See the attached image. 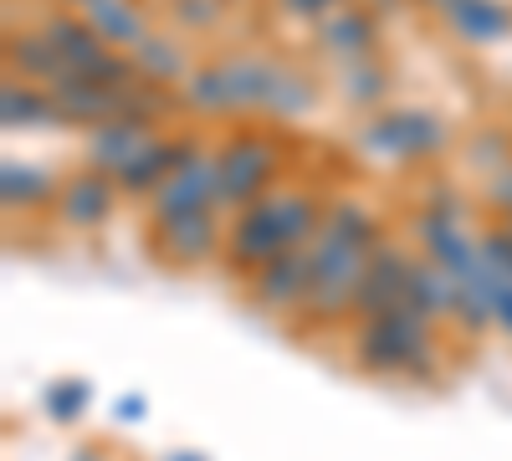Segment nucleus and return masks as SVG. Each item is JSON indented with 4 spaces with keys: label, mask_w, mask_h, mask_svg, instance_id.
<instances>
[{
    "label": "nucleus",
    "mask_w": 512,
    "mask_h": 461,
    "mask_svg": "<svg viewBox=\"0 0 512 461\" xmlns=\"http://www.w3.org/2000/svg\"><path fill=\"white\" fill-rule=\"evenodd\" d=\"M359 364L374 374H400V369H425L431 354V318L415 313L410 303H395L359 328Z\"/></svg>",
    "instance_id": "nucleus-1"
},
{
    "label": "nucleus",
    "mask_w": 512,
    "mask_h": 461,
    "mask_svg": "<svg viewBox=\"0 0 512 461\" xmlns=\"http://www.w3.org/2000/svg\"><path fill=\"white\" fill-rule=\"evenodd\" d=\"M282 251H292V241H287V226H282V211H277V195L241 205V216L226 231V262L236 272H256L272 257H282Z\"/></svg>",
    "instance_id": "nucleus-2"
},
{
    "label": "nucleus",
    "mask_w": 512,
    "mask_h": 461,
    "mask_svg": "<svg viewBox=\"0 0 512 461\" xmlns=\"http://www.w3.org/2000/svg\"><path fill=\"white\" fill-rule=\"evenodd\" d=\"M277 175V149L262 134H236L221 154H216V180H221V205H251L262 200L267 185Z\"/></svg>",
    "instance_id": "nucleus-3"
},
{
    "label": "nucleus",
    "mask_w": 512,
    "mask_h": 461,
    "mask_svg": "<svg viewBox=\"0 0 512 461\" xmlns=\"http://www.w3.org/2000/svg\"><path fill=\"white\" fill-rule=\"evenodd\" d=\"M210 205H221V180H216V154L180 149V164L169 170V180L154 190V221H175V216H200Z\"/></svg>",
    "instance_id": "nucleus-4"
},
{
    "label": "nucleus",
    "mask_w": 512,
    "mask_h": 461,
    "mask_svg": "<svg viewBox=\"0 0 512 461\" xmlns=\"http://www.w3.org/2000/svg\"><path fill=\"white\" fill-rule=\"evenodd\" d=\"M364 144L390 154V159H420V154H441L446 149V129L441 118L420 113V108H395V113H379L369 129H364Z\"/></svg>",
    "instance_id": "nucleus-5"
},
{
    "label": "nucleus",
    "mask_w": 512,
    "mask_h": 461,
    "mask_svg": "<svg viewBox=\"0 0 512 461\" xmlns=\"http://www.w3.org/2000/svg\"><path fill=\"white\" fill-rule=\"evenodd\" d=\"M308 282H313V262L308 246H292L282 257H272L267 267L251 272V303L267 313H292L308 303Z\"/></svg>",
    "instance_id": "nucleus-6"
},
{
    "label": "nucleus",
    "mask_w": 512,
    "mask_h": 461,
    "mask_svg": "<svg viewBox=\"0 0 512 461\" xmlns=\"http://www.w3.org/2000/svg\"><path fill=\"white\" fill-rule=\"evenodd\" d=\"M405 282H410V257H405V251L374 246V251H369V267H364V277H359V287H354V313L374 318V313H384V308L405 303Z\"/></svg>",
    "instance_id": "nucleus-7"
},
{
    "label": "nucleus",
    "mask_w": 512,
    "mask_h": 461,
    "mask_svg": "<svg viewBox=\"0 0 512 461\" xmlns=\"http://www.w3.org/2000/svg\"><path fill=\"white\" fill-rule=\"evenodd\" d=\"M154 246H159V257L175 262V267L205 262V257H216V246H221V221L210 216V211L159 221V226H154Z\"/></svg>",
    "instance_id": "nucleus-8"
},
{
    "label": "nucleus",
    "mask_w": 512,
    "mask_h": 461,
    "mask_svg": "<svg viewBox=\"0 0 512 461\" xmlns=\"http://www.w3.org/2000/svg\"><path fill=\"white\" fill-rule=\"evenodd\" d=\"M108 211H113V180H108L103 170H82V175H72V180L57 190V216H62L67 226H77V231L103 226Z\"/></svg>",
    "instance_id": "nucleus-9"
},
{
    "label": "nucleus",
    "mask_w": 512,
    "mask_h": 461,
    "mask_svg": "<svg viewBox=\"0 0 512 461\" xmlns=\"http://www.w3.org/2000/svg\"><path fill=\"white\" fill-rule=\"evenodd\" d=\"M149 123L139 118H108V123H93V139H88V164L103 175H118L128 159H134L144 144H149Z\"/></svg>",
    "instance_id": "nucleus-10"
},
{
    "label": "nucleus",
    "mask_w": 512,
    "mask_h": 461,
    "mask_svg": "<svg viewBox=\"0 0 512 461\" xmlns=\"http://www.w3.org/2000/svg\"><path fill=\"white\" fill-rule=\"evenodd\" d=\"M456 292H461V282H456L441 262H431V257L410 262L405 303H410L415 313H425V318H451V313H456Z\"/></svg>",
    "instance_id": "nucleus-11"
},
{
    "label": "nucleus",
    "mask_w": 512,
    "mask_h": 461,
    "mask_svg": "<svg viewBox=\"0 0 512 461\" xmlns=\"http://www.w3.org/2000/svg\"><path fill=\"white\" fill-rule=\"evenodd\" d=\"M441 16L451 21V31L461 41H502L512 31V6H502V0H446Z\"/></svg>",
    "instance_id": "nucleus-12"
},
{
    "label": "nucleus",
    "mask_w": 512,
    "mask_h": 461,
    "mask_svg": "<svg viewBox=\"0 0 512 461\" xmlns=\"http://www.w3.org/2000/svg\"><path fill=\"white\" fill-rule=\"evenodd\" d=\"M180 149H185V144L149 139V144H144V149H139L134 159H128L118 175H113V180H118V190H123V195H154V190L169 180V170L180 164Z\"/></svg>",
    "instance_id": "nucleus-13"
},
{
    "label": "nucleus",
    "mask_w": 512,
    "mask_h": 461,
    "mask_svg": "<svg viewBox=\"0 0 512 461\" xmlns=\"http://www.w3.org/2000/svg\"><path fill=\"white\" fill-rule=\"evenodd\" d=\"M318 36H323V47H328L338 62H359V57L374 52V21H369V11H354V6L323 16Z\"/></svg>",
    "instance_id": "nucleus-14"
},
{
    "label": "nucleus",
    "mask_w": 512,
    "mask_h": 461,
    "mask_svg": "<svg viewBox=\"0 0 512 461\" xmlns=\"http://www.w3.org/2000/svg\"><path fill=\"white\" fill-rule=\"evenodd\" d=\"M88 21L108 47H139V41L149 36L144 11L134 6V0H88Z\"/></svg>",
    "instance_id": "nucleus-15"
},
{
    "label": "nucleus",
    "mask_w": 512,
    "mask_h": 461,
    "mask_svg": "<svg viewBox=\"0 0 512 461\" xmlns=\"http://www.w3.org/2000/svg\"><path fill=\"white\" fill-rule=\"evenodd\" d=\"M185 103H190L195 113H236V88H231L226 62L190 72V77H185Z\"/></svg>",
    "instance_id": "nucleus-16"
},
{
    "label": "nucleus",
    "mask_w": 512,
    "mask_h": 461,
    "mask_svg": "<svg viewBox=\"0 0 512 461\" xmlns=\"http://www.w3.org/2000/svg\"><path fill=\"white\" fill-rule=\"evenodd\" d=\"M11 67H21V77H41V82H57L67 72L62 52L52 47L47 31H31V36H11Z\"/></svg>",
    "instance_id": "nucleus-17"
},
{
    "label": "nucleus",
    "mask_w": 512,
    "mask_h": 461,
    "mask_svg": "<svg viewBox=\"0 0 512 461\" xmlns=\"http://www.w3.org/2000/svg\"><path fill=\"white\" fill-rule=\"evenodd\" d=\"M134 67L149 77V82H175L185 77V52H180V41H169V36H144L139 47H134Z\"/></svg>",
    "instance_id": "nucleus-18"
},
{
    "label": "nucleus",
    "mask_w": 512,
    "mask_h": 461,
    "mask_svg": "<svg viewBox=\"0 0 512 461\" xmlns=\"http://www.w3.org/2000/svg\"><path fill=\"white\" fill-rule=\"evenodd\" d=\"M0 195H6V205H36V200H47L57 195V185L36 170V164H6V180H0Z\"/></svg>",
    "instance_id": "nucleus-19"
},
{
    "label": "nucleus",
    "mask_w": 512,
    "mask_h": 461,
    "mask_svg": "<svg viewBox=\"0 0 512 461\" xmlns=\"http://www.w3.org/2000/svg\"><path fill=\"white\" fill-rule=\"evenodd\" d=\"M47 113H52V98H41L36 88H26V82H6V93H0V118H6V129L41 123Z\"/></svg>",
    "instance_id": "nucleus-20"
},
{
    "label": "nucleus",
    "mask_w": 512,
    "mask_h": 461,
    "mask_svg": "<svg viewBox=\"0 0 512 461\" xmlns=\"http://www.w3.org/2000/svg\"><path fill=\"white\" fill-rule=\"evenodd\" d=\"M338 88H344L349 103H379V98H384V72H379L369 57L344 62V77H338Z\"/></svg>",
    "instance_id": "nucleus-21"
},
{
    "label": "nucleus",
    "mask_w": 512,
    "mask_h": 461,
    "mask_svg": "<svg viewBox=\"0 0 512 461\" xmlns=\"http://www.w3.org/2000/svg\"><path fill=\"white\" fill-rule=\"evenodd\" d=\"M313 108V88L297 72H282V82H277V98H272V108L267 113H277V118H297V113H308Z\"/></svg>",
    "instance_id": "nucleus-22"
},
{
    "label": "nucleus",
    "mask_w": 512,
    "mask_h": 461,
    "mask_svg": "<svg viewBox=\"0 0 512 461\" xmlns=\"http://www.w3.org/2000/svg\"><path fill=\"white\" fill-rule=\"evenodd\" d=\"M82 405H88V385H82V380L52 385V395H47V410H52V415H62V421H77Z\"/></svg>",
    "instance_id": "nucleus-23"
},
{
    "label": "nucleus",
    "mask_w": 512,
    "mask_h": 461,
    "mask_svg": "<svg viewBox=\"0 0 512 461\" xmlns=\"http://www.w3.org/2000/svg\"><path fill=\"white\" fill-rule=\"evenodd\" d=\"M482 251H487V262H492V267H502V272L512 277V226L487 231V236H482Z\"/></svg>",
    "instance_id": "nucleus-24"
},
{
    "label": "nucleus",
    "mask_w": 512,
    "mask_h": 461,
    "mask_svg": "<svg viewBox=\"0 0 512 461\" xmlns=\"http://www.w3.org/2000/svg\"><path fill=\"white\" fill-rule=\"evenodd\" d=\"M492 323L502 333H512V277L507 272H497V282H492Z\"/></svg>",
    "instance_id": "nucleus-25"
},
{
    "label": "nucleus",
    "mask_w": 512,
    "mask_h": 461,
    "mask_svg": "<svg viewBox=\"0 0 512 461\" xmlns=\"http://www.w3.org/2000/svg\"><path fill=\"white\" fill-rule=\"evenodd\" d=\"M487 195H492V205H497V211H502V216L512 221V164H507V170H497V175H492Z\"/></svg>",
    "instance_id": "nucleus-26"
},
{
    "label": "nucleus",
    "mask_w": 512,
    "mask_h": 461,
    "mask_svg": "<svg viewBox=\"0 0 512 461\" xmlns=\"http://www.w3.org/2000/svg\"><path fill=\"white\" fill-rule=\"evenodd\" d=\"M287 11H297V16H323L328 6H338V0H282Z\"/></svg>",
    "instance_id": "nucleus-27"
},
{
    "label": "nucleus",
    "mask_w": 512,
    "mask_h": 461,
    "mask_svg": "<svg viewBox=\"0 0 512 461\" xmlns=\"http://www.w3.org/2000/svg\"><path fill=\"white\" fill-rule=\"evenodd\" d=\"M175 461H200V456H175Z\"/></svg>",
    "instance_id": "nucleus-28"
},
{
    "label": "nucleus",
    "mask_w": 512,
    "mask_h": 461,
    "mask_svg": "<svg viewBox=\"0 0 512 461\" xmlns=\"http://www.w3.org/2000/svg\"><path fill=\"white\" fill-rule=\"evenodd\" d=\"M431 6H436V11H441V6H446V0H431Z\"/></svg>",
    "instance_id": "nucleus-29"
},
{
    "label": "nucleus",
    "mask_w": 512,
    "mask_h": 461,
    "mask_svg": "<svg viewBox=\"0 0 512 461\" xmlns=\"http://www.w3.org/2000/svg\"><path fill=\"white\" fill-rule=\"evenodd\" d=\"M77 6H88V0H77Z\"/></svg>",
    "instance_id": "nucleus-30"
},
{
    "label": "nucleus",
    "mask_w": 512,
    "mask_h": 461,
    "mask_svg": "<svg viewBox=\"0 0 512 461\" xmlns=\"http://www.w3.org/2000/svg\"><path fill=\"white\" fill-rule=\"evenodd\" d=\"M82 461H88V456H82Z\"/></svg>",
    "instance_id": "nucleus-31"
}]
</instances>
